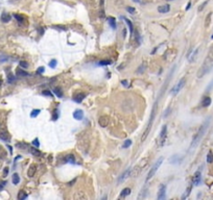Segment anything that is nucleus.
I'll return each instance as SVG.
<instances>
[{
	"label": "nucleus",
	"mask_w": 213,
	"mask_h": 200,
	"mask_svg": "<svg viewBox=\"0 0 213 200\" xmlns=\"http://www.w3.org/2000/svg\"><path fill=\"white\" fill-rule=\"evenodd\" d=\"M208 125H209V120H207L205 122L204 124L202 125L201 127H199V131L196 132V134L194 136V138H193V140H192V143H191V148H193V147H195L199 143V141L202 140V138L204 137V134H205V132H206V130H207V128H208Z\"/></svg>",
	"instance_id": "obj_1"
},
{
	"label": "nucleus",
	"mask_w": 213,
	"mask_h": 200,
	"mask_svg": "<svg viewBox=\"0 0 213 200\" xmlns=\"http://www.w3.org/2000/svg\"><path fill=\"white\" fill-rule=\"evenodd\" d=\"M156 106H157V103H155L154 107H152V111H151V117H149V122L147 124V127L145 128L144 132H143L142 137H141V142H144L147 138L149 131H151V125H152V122H154V119H155V115H156Z\"/></svg>",
	"instance_id": "obj_2"
},
{
	"label": "nucleus",
	"mask_w": 213,
	"mask_h": 200,
	"mask_svg": "<svg viewBox=\"0 0 213 200\" xmlns=\"http://www.w3.org/2000/svg\"><path fill=\"white\" fill-rule=\"evenodd\" d=\"M212 67H213V61H206L205 64L202 66L199 71L198 72V77L202 78L203 76H205V75L212 69Z\"/></svg>",
	"instance_id": "obj_3"
},
{
	"label": "nucleus",
	"mask_w": 213,
	"mask_h": 200,
	"mask_svg": "<svg viewBox=\"0 0 213 200\" xmlns=\"http://www.w3.org/2000/svg\"><path fill=\"white\" fill-rule=\"evenodd\" d=\"M162 162H163V157H162V156H161V157H159V158L157 159V162H155L154 166H152V167H151V170H149L148 174H147V176H146V181H148V180L151 179V177L155 175V173H156V172H157V170L159 169V167H160V166H161Z\"/></svg>",
	"instance_id": "obj_4"
},
{
	"label": "nucleus",
	"mask_w": 213,
	"mask_h": 200,
	"mask_svg": "<svg viewBox=\"0 0 213 200\" xmlns=\"http://www.w3.org/2000/svg\"><path fill=\"white\" fill-rule=\"evenodd\" d=\"M185 82H186V79L185 78H182V79H181L179 82L171 89V95H177V94L183 89V87L185 86Z\"/></svg>",
	"instance_id": "obj_5"
},
{
	"label": "nucleus",
	"mask_w": 213,
	"mask_h": 200,
	"mask_svg": "<svg viewBox=\"0 0 213 200\" xmlns=\"http://www.w3.org/2000/svg\"><path fill=\"white\" fill-rule=\"evenodd\" d=\"M166 136H167V126L164 125L161 129V132H160V137H159V146H163L165 141H166Z\"/></svg>",
	"instance_id": "obj_6"
},
{
	"label": "nucleus",
	"mask_w": 213,
	"mask_h": 200,
	"mask_svg": "<svg viewBox=\"0 0 213 200\" xmlns=\"http://www.w3.org/2000/svg\"><path fill=\"white\" fill-rule=\"evenodd\" d=\"M166 197V186L165 184H160L159 188V193H158V199L163 200Z\"/></svg>",
	"instance_id": "obj_7"
},
{
	"label": "nucleus",
	"mask_w": 213,
	"mask_h": 200,
	"mask_svg": "<svg viewBox=\"0 0 213 200\" xmlns=\"http://www.w3.org/2000/svg\"><path fill=\"white\" fill-rule=\"evenodd\" d=\"M0 139L5 141V142H9V140H11V137H9L5 128H0Z\"/></svg>",
	"instance_id": "obj_8"
},
{
	"label": "nucleus",
	"mask_w": 213,
	"mask_h": 200,
	"mask_svg": "<svg viewBox=\"0 0 213 200\" xmlns=\"http://www.w3.org/2000/svg\"><path fill=\"white\" fill-rule=\"evenodd\" d=\"M98 123L101 127H106L108 124H109V118L107 116H101V117L98 119Z\"/></svg>",
	"instance_id": "obj_9"
},
{
	"label": "nucleus",
	"mask_w": 213,
	"mask_h": 200,
	"mask_svg": "<svg viewBox=\"0 0 213 200\" xmlns=\"http://www.w3.org/2000/svg\"><path fill=\"white\" fill-rule=\"evenodd\" d=\"M85 98H86L85 93H77L76 95L73 96V100H74L75 102H77V103H81Z\"/></svg>",
	"instance_id": "obj_10"
},
{
	"label": "nucleus",
	"mask_w": 213,
	"mask_h": 200,
	"mask_svg": "<svg viewBox=\"0 0 213 200\" xmlns=\"http://www.w3.org/2000/svg\"><path fill=\"white\" fill-rule=\"evenodd\" d=\"M130 174H131V169H128V170H125L123 173L121 174V176L119 177V179H118V183H121L122 181H124L126 178H128L129 176H130Z\"/></svg>",
	"instance_id": "obj_11"
},
{
	"label": "nucleus",
	"mask_w": 213,
	"mask_h": 200,
	"mask_svg": "<svg viewBox=\"0 0 213 200\" xmlns=\"http://www.w3.org/2000/svg\"><path fill=\"white\" fill-rule=\"evenodd\" d=\"M73 118L76 119V120H82L84 118V112L82 109H76V111L73 112Z\"/></svg>",
	"instance_id": "obj_12"
},
{
	"label": "nucleus",
	"mask_w": 213,
	"mask_h": 200,
	"mask_svg": "<svg viewBox=\"0 0 213 200\" xmlns=\"http://www.w3.org/2000/svg\"><path fill=\"white\" fill-rule=\"evenodd\" d=\"M36 172H37V167L34 165H31L29 167V169H28V171H27V175L29 177H34V174H36Z\"/></svg>",
	"instance_id": "obj_13"
},
{
	"label": "nucleus",
	"mask_w": 213,
	"mask_h": 200,
	"mask_svg": "<svg viewBox=\"0 0 213 200\" xmlns=\"http://www.w3.org/2000/svg\"><path fill=\"white\" fill-rule=\"evenodd\" d=\"M170 9V6L168 4H165V5H162V6H159L158 8V12H161V14H165V12H168Z\"/></svg>",
	"instance_id": "obj_14"
},
{
	"label": "nucleus",
	"mask_w": 213,
	"mask_h": 200,
	"mask_svg": "<svg viewBox=\"0 0 213 200\" xmlns=\"http://www.w3.org/2000/svg\"><path fill=\"white\" fill-rule=\"evenodd\" d=\"M199 182H201V173H199V172H196L194 174V178H193V183H194L195 186H198V184H199Z\"/></svg>",
	"instance_id": "obj_15"
},
{
	"label": "nucleus",
	"mask_w": 213,
	"mask_h": 200,
	"mask_svg": "<svg viewBox=\"0 0 213 200\" xmlns=\"http://www.w3.org/2000/svg\"><path fill=\"white\" fill-rule=\"evenodd\" d=\"M9 20H11V15L7 12H3L1 16V21L3 23H6V22H9Z\"/></svg>",
	"instance_id": "obj_16"
},
{
	"label": "nucleus",
	"mask_w": 213,
	"mask_h": 200,
	"mask_svg": "<svg viewBox=\"0 0 213 200\" xmlns=\"http://www.w3.org/2000/svg\"><path fill=\"white\" fill-rule=\"evenodd\" d=\"M210 104H211V98L210 97H205L202 102V105L204 106V107H208Z\"/></svg>",
	"instance_id": "obj_17"
},
{
	"label": "nucleus",
	"mask_w": 213,
	"mask_h": 200,
	"mask_svg": "<svg viewBox=\"0 0 213 200\" xmlns=\"http://www.w3.org/2000/svg\"><path fill=\"white\" fill-rule=\"evenodd\" d=\"M130 193H131V189H130V188H125V189H123L121 191V193H120V198L130 195Z\"/></svg>",
	"instance_id": "obj_18"
},
{
	"label": "nucleus",
	"mask_w": 213,
	"mask_h": 200,
	"mask_svg": "<svg viewBox=\"0 0 213 200\" xmlns=\"http://www.w3.org/2000/svg\"><path fill=\"white\" fill-rule=\"evenodd\" d=\"M65 162H70V164H74V162H75L74 155H72V154L67 155V156H66V158H65Z\"/></svg>",
	"instance_id": "obj_19"
},
{
	"label": "nucleus",
	"mask_w": 213,
	"mask_h": 200,
	"mask_svg": "<svg viewBox=\"0 0 213 200\" xmlns=\"http://www.w3.org/2000/svg\"><path fill=\"white\" fill-rule=\"evenodd\" d=\"M27 198V194L24 192V191H20V192L18 193V199L19 200H24Z\"/></svg>",
	"instance_id": "obj_20"
},
{
	"label": "nucleus",
	"mask_w": 213,
	"mask_h": 200,
	"mask_svg": "<svg viewBox=\"0 0 213 200\" xmlns=\"http://www.w3.org/2000/svg\"><path fill=\"white\" fill-rule=\"evenodd\" d=\"M53 93L55 94L56 95V97H60V98H62L63 97V93H62V90L60 89V88H55V89H53Z\"/></svg>",
	"instance_id": "obj_21"
},
{
	"label": "nucleus",
	"mask_w": 213,
	"mask_h": 200,
	"mask_svg": "<svg viewBox=\"0 0 213 200\" xmlns=\"http://www.w3.org/2000/svg\"><path fill=\"white\" fill-rule=\"evenodd\" d=\"M146 190H147V189H146V187H144V188L142 189V191L140 192V194H139V196H138V199H139V200H141V199H144V198H145Z\"/></svg>",
	"instance_id": "obj_22"
},
{
	"label": "nucleus",
	"mask_w": 213,
	"mask_h": 200,
	"mask_svg": "<svg viewBox=\"0 0 213 200\" xmlns=\"http://www.w3.org/2000/svg\"><path fill=\"white\" fill-rule=\"evenodd\" d=\"M123 19H124V21L126 22V24H128V25H129V28H130V31H131V34H132L133 32H134V27H133V23H132V22H131V21H130V20H129V19H126V18H123Z\"/></svg>",
	"instance_id": "obj_23"
},
{
	"label": "nucleus",
	"mask_w": 213,
	"mask_h": 200,
	"mask_svg": "<svg viewBox=\"0 0 213 200\" xmlns=\"http://www.w3.org/2000/svg\"><path fill=\"white\" fill-rule=\"evenodd\" d=\"M108 21H109V24L111 25L112 28H116V22H115V19L112 18V17H109L108 18Z\"/></svg>",
	"instance_id": "obj_24"
},
{
	"label": "nucleus",
	"mask_w": 213,
	"mask_h": 200,
	"mask_svg": "<svg viewBox=\"0 0 213 200\" xmlns=\"http://www.w3.org/2000/svg\"><path fill=\"white\" fill-rule=\"evenodd\" d=\"M19 181H20V177H19V175L17 173H15L14 175H13V183H14V184H18Z\"/></svg>",
	"instance_id": "obj_25"
},
{
	"label": "nucleus",
	"mask_w": 213,
	"mask_h": 200,
	"mask_svg": "<svg viewBox=\"0 0 213 200\" xmlns=\"http://www.w3.org/2000/svg\"><path fill=\"white\" fill-rule=\"evenodd\" d=\"M41 112V111L40 109H34V111H31V112H30V117L31 118H36L38 115H39Z\"/></svg>",
	"instance_id": "obj_26"
},
{
	"label": "nucleus",
	"mask_w": 213,
	"mask_h": 200,
	"mask_svg": "<svg viewBox=\"0 0 213 200\" xmlns=\"http://www.w3.org/2000/svg\"><path fill=\"white\" fill-rule=\"evenodd\" d=\"M199 53V49H195V51L192 53V55L191 56H189V62H193L195 59V57H196V54Z\"/></svg>",
	"instance_id": "obj_27"
},
{
	"label": "nucleus",
	"mask_w": 213,
	"mask_h": 200,
	"mask_svg": "<svg viewBox=\"0 0 213 200\" xmlns=\"http://www.w3.org/2000/svg\"><path fill=\"white\" fill-rule=\"evenodd\" d=\"M211 16H212V14H211V12H209V14H208V16H207V19H206V22H205V25H206V27H208L209 25H210V21H211Z\"/></svg>",
	"instance_id": "obj_28"
},
{
	"label": "nucleus",
	"mask_w": 213,
	"mask_h": 200,
	"mask_svg": "<svg viewBox=\"0 0 213 200\" xmlns=\"http://www.w3.org/2000/svg\"><path fill=\"white\" fill-rule=\"evenodd\" d=\"M17 74H18V75H21V76H28V73H27V72L22 71L20 68L17 69Z\"/></svg>",
	"instance_id": "obj_29"
},
{
	"label": "nucleus",
	"mask_w": 213,
	"mask_h": 200,
	"mask_svg": "<svg viewBox=\"0 0 213 200\" xmlns=\"http://www.w3.org/2000/svg\"><path fill=\"white\" fill-rule=\"evenodd\" d=\"M207 162H209V164H211V162H213V153L210 151L208 153L207 155Z\"/></svg>",
	"instance_id": "obj_30"
},
{
	"label": "nucleus",
	"mask_w": 213,
	"mask_h": 200,
	"mask_svg": "<svg viewBox=\"0 0 213 200\" xmlns=\"http://www.w3.org/2000/svg\"><path fill=\"white\" fill-rule=\"evenodd\" d=\"M29 151H30V153H33L34 155H37V156H39V155L41 154L40 150H37L36 148H31V149L29 150Z\"/></svg>",
	"instance_id": "obj_31"
},
{
	"label": "nucleus",
	"mask_w": 213,
	"mask_h": 200,
	"mask_svg": "<svg viewBox=\"0 0 213 200\" xmlns=\"http://www.w3.org/2000/svg\"><path fill=\"white\" fill-rule=\"evenodd\" d=\"M132 140H126L124 143H123V148H129L130 146L132 145Z\"/></svg>",
	"instance_id": "obj_32"
},
{
	"label": "nucleus",
	"mask_w": 213,
	"mask_h": 200,
	"mask_svg": "<svg viewBox=\"0 0 213 200\" xmlns=\"http://www.w3.org/2000/svg\"><path fill=\"white\" fill-rule=\"evenodd\" d=\"M190 191H191V186H190V187H188V188H187V190H186V192H185V194H184V195H183V197H182V198H183V199H185V198H186V197H187V196H188V194L190 193Z\"/></svg>",
	"instance_id": "obj_33"
},
{
	"label": "nucleus",
	"mask_w": 213,
	"mask_h": 200,
	"mask_svg": "<svg viewBox=\"0 0 213 200\" xmlns=\"http://www.w3.org/2000/svg\"><path fill=\"white\" fill-rule=\"evenodd\" d=\"M55 66H56V59H51V61L49 62V67L55 68Z\"/></svg>",
	"instance_id": "obj_34"
},
{
	"label": "nucleus",
	"mask_w": 213,
	"mask_h": 200,
	"mask_svg": "<svg viewBox=\"0 0 213 200\" xmlns=\"http://www.w3.org/2000/svg\"><path fill=\"white\" fill-rule=\"evenodd\" d=\"M20 67H22V68H27V67H28V62H24V61H21V62H20Z\"/></svg>",
	"instance_id": "obj_35"
},
{
	"label": "nucleus",
	"mask_w": 213,
	"mask_h": 200,
	"mask_svg": "<svg viewBox=\"0 0 213 200\" xmlns=\"http://www.w3.org/2000/svg\"><path fill=\"white\" fill-rule=\"evenodd\" d=\"M111 61H101V62H99V65H101V66H107V65H110L111 64Z\"/></svg>",
	"instance_id": "obj_36"
},
{
	"label": "nucleus",
	"mask_w": 213,
	"mask_h": 200,
	"mask_svg": "<svg viewBox=\"0 0 213 200\" xmlns=\"http://www.w3.org/2000/svg\"><path fill=\"white\" fill-rule=\"evenodd\" d=\"M31 143H33V145L36 146V147H39V146H40V142H39V140H38V139H34Z\"/></svg>",
	"instance_id": "obj_37"
},
{
	"label": "nucleus",
	"mask_w": 213,
	"mask_h": 200,
	"mask_svg": "<svg viewBox=\"0 0 213 200\" xmlns=\"http://www.w3.org/2000/svg\"><path fill=\"white\" fill-rule=\"evenodd\" d=\"M126 9H128V12H131V14H134V12H135V8H134V7H131V6L126 7Z\"/></svg>",
	"instance_id": "obj_38"
},
{
	"label": "nucleus",
	"mask_w": 213,
	"mask_h": 200,
	"mask_svg": "<svg viewBox=\"0 0 213 200\" xmlns=\"http://www.w3.org/2000/svg\"><path fill=\"white\" fill-rule=\"evenodd\" d=\"M15 18L17 19L19 22H22V21H23V18H22L21 16H19V15H15Z\"/></svg>",
	"instance_id": "obj_39"
},
{
	"label": "nucleus",
	"mask_w": 213,
	"mask_h": 200,
	"mask_svg": "<svg viewBox=\"0 0 213 200\" xmlns=\"http://www.w3.org/2000/svg\"><path fill=\"white\" fill-rule=\"evenodd\" d=\"M14 80H15V77L13 76L12 74H9V75H8V81H9V82H13Z\"/></svg>",
	"instance_id": "obj_40"
},
{
	"label": "nucleus",
	"mask_w": 213,
	"mask_h": 200,
	"mask_svg": "<svg viewBox=\"0 0 213 200\" xmlns=\"http://www.w3.org/2000/svg\"><path fill=\"white\" fill-rule=\"evenodd\" d=\"M43 72H44V68H43V67H40V68L37 70V73H43Z\"/></svg>",
	"instance_id": "obj_41"
},
{
	"label": "nucleus",
	"mask_w": 213,
	"mask_h": 200,
	"mask_svg": "<svg viewBox=\"0 0 213 200\" xmlns=\"http://www.w3.org/2000/svg\"><path fill=\"white\" fill-rule=\"evenodd\" d=\"M43 94H44V95H48V96H52V94H51V93H50V92H49V91H44V92H43Z\"/></svg>",
	"instance_id": "obj_42"
},
{
	"label": "nucleus",
	"mask_w": 213,
	"mask_h": 200,
	"mask_svg": "<svg viewBox=\"0 0 213 200\" xmlns=\"http://www.w3.org/2000/svg\"><path fill=\"white\" fill-rule=\"evenodd\" d=\"M135 33H136V40H137V42L140 43V41H139V33H138V31H135Z\"/></svg>",
	"instance_id": "obj_43"
},
{
	"label": "nucleus",
	"mask_w": 213,
	"mask_h": 200,
	"mask_svg": "<svg viewBox=\"0 0 213 200\" xmlns=\"http://www.w3.org/2000/svg\"><path fill=\"white\" fill-rule=\"evenodd\" d=\"M206 4H207V1H206L205 3H203V4H202L201 6H199V11H202V9H203V8H204V6H205Z\"/></svg>",
	"instance_id": "obj_44"
},
{
	"label": "nucleus",
	"mask_w": 213,
	"mask_h": 200,
	"mask_svg": "<svg viewBox=\"0 0 213 200\" xmlns=\"http://www.w3.org/2000/svg\"><path fill=\"white\" fill-rule=\"evenodd\" d=\"M4 186H5V182H4V181H3V182H0V190H2Z\"/></svg>",
	"instance_id": "obj_45"
},
{
	"label": "nucleus",
	"mask_w": 213,
	"mask_h": 200,
	"mask_svg": "<svg viewBox=\"0 0 213 200\" xmlns=\"http://www.w3.org/2000/svg\"><path fill=\"white\" fill-rule=\"evenodd\" d=\"M103 4H104V0H100V7L103 8Z\"/></svg>",
	"instance_id": "obj_46"
},
{
	"label": "nucleus",
	"mask_w": 213,
	"mask_h": 200,
	"mask_svg": "<svg viewBox=\"0 0 213 200\" xmlns=\"http://www.w3.org/2000/svg\"><path fill=\"white\" fill-rule=\"evenodd\" d=\"M122 84H123L124 87H128V81H126V80H123V81H122Z\"/></svg>",
	"instance_id": "obj_47"
},
{
	"label": "nucleus",
	"mask_w": 213,
	"mask_h": 200,
	"mask_svg": "<svg viewBox=\"0 0 213 200\" xmlns=\"http://www.w3.org/2000/svg\"><path fill=\"white\" fill-rule=\"evenodd\" d=\"M190 6H191V3H190V2H189V3H188V4H187V6H186V11H188V9L190 8Z\"/></svg>",
	"instance_id": "obj_48"
},
{
	"label": "nucleus",
	"mask_w": 213,
	"mask_h": 200,
	"mask_svg": "<svg viewBox=\"0 0 213 200\" xmlns=\"http://www.w3.org/2000/svg\"><path fill=\"white\" fill-rule=\"evenodd\" d=\"M58 119V112H55V115H53V120H56Z\"/></svg>",
	"instance_id": "obj_49"
},
{
	"label": "nucleus",
	"mask_w": 213,
	"mask_h": 200,
	"mask_svg": "<svg viewBox=\"0 0 213 200\" xmlns=\"http://www.w3.org/2000/svg\"><path fill=\"white\" fill-rule=\"evenodd\" d=\"M7 172H8V169L6 168L5 170H4V176H6V175H7Z\"/></svg>",
	"instance_id": "obj_50"
},
{
	"label": "nucleus",
	"mask_w": 213,
	"mask_h": 200,
	"mask_svg": "<svg viewBox=\"0 0 213 200\" xmlns=\"http://www.w3.org/2000/svg\"><path fill=\"white\" fill-rule=\"evenodd\" d=\"M134 1H135V2H139V1H140V0H134Z\"/></svg>",
	"instance_id": "obj_51"
},
{
	"label": "nucleus",
	"mask_w": 213,
	"mask_h": 200,
	"mask_svg": "<svg viewBox=\"0 0 213 200\" xmlns=\"http://www.w3.org/2000/svg\"><path fill=\"white\" fill-rule=\"evenodd\" d=\"M1 83H2V80H0V86H1Z\"/></svg>",
	"instance_id": "obj_52"
},
{
	"label": "nucleus",
	"mask_w": 213,
	"mask_h": 200,
	"mask_svg": "<svg viewBox=\"0 0 213 200\" xmlns=\"http://www.w3.org/2000/svg\"><path fill=\"white\" fill-rule=\"evenodd\" d=\"M211 39H212V40H213V34H212V37H211Z\"/></svg>",
	"instance_id": "obj_53"
}]
</instances>
